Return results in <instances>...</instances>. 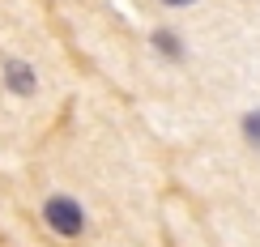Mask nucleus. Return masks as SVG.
Segmentation results:
<instances>
[{"mask_svg": "<svg viewBox=\"0 0 260 247\" xmlns=\"http://www.w3.org/2000/svg\"><path fill=\"white\" fill-rule=\"evenodd\" d=\"M43 222L56 239H81L85 234V205L69 192H56V196L43 200Z\"/></svg>", "mask_w": 260, "mask_h": 247, "instance_id": "obj_1", "label": "nucleus"}, {"mask_svg": "<svg viewBox=\"0 0 260 247\" xmlns=\"http://www.w3.org/2000/svg\"><path fill=\"white\" fill-rule=\"evenodd\" d=\"M154 51H162L167 60H183V47H179L175 30H158V34H154Z\"/></svg>", "mask_w": 260, "mask_h": 247, "instance_id": "obj_3", "label": "nucleus"}, {"mask_svg": "<svg viewBox=\"0 0 260 247\" xmlns=\"http://www.w3.org/2000/svg\"><path fill=\"white\" fill-rule=\"evenodd\" d=\"M0 77H5V90L13 94V98H35V94H39V73H35V64L17 60V56H9L5 64H0Z\"/></svg>", "mask_w": 260, "mask_h": 247, "instance_id": "obj_2", "label": "nucleus"}, {"mask_svg": "<svg viewBox=\"0 0 260 247\" xmlns=\"http://www.w3.org/2000/svg\"><path fill=\"white\" fill-rule=\"evenodd\" d=\"M239 132H243V141L260 149V107H252V111H243V120H239Z\"/></svg>", "mask_w": 260, "mask_h": 247, "instance_id": "obj_4", "label": "nucleus"}, {"mask_svg": "<svg viewBox=\"0 0 260 247\" xmlns=\"http://www.w3.org/2000/svg\"><path fill=\"white\" fill-rule=\"evenodd\" d=\"M162 5H192V0H162Z\"/></svg>", "mask_w": 260, "mask_h": 247, "instance_id": "obj_5", "label": "nucleus"}]
</instances>
